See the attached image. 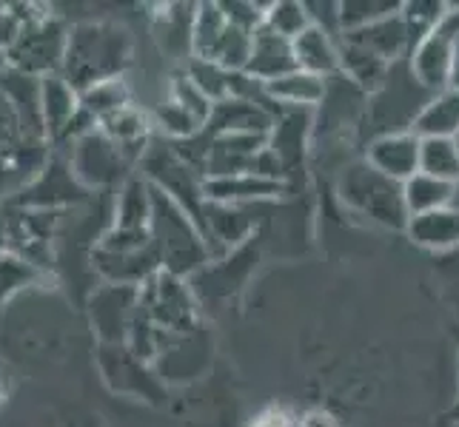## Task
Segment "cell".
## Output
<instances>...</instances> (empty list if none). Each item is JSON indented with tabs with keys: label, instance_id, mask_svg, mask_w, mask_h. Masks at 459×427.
<instances>
[{
	"label": "cell",
	"instance_id": "9c48e42d",
	"mask_svg": "<svg viewBox=\"0 0 459 427\" xmlns=\"http://www.w3.org/2000/svg\"><path fill=\"white\" fill-rule=\"evenodd\" d=\"M255 31L226 18L220 4H197L195 14V60L214 63L226 72H246Z\"/></svg>",
	"mask_w": 459,
	"mask_h": 427
},
{
	"label": "cell",
	"instance_id": "f35d334b",
	"mask_svg": "<svg viewBox=\"0 0 459 427\" xmlns=\"http://www.w3.org/2000/svg\"><path fill=\"white\" fill-rule=\"evenodd\" d=\"M297 427H340V422L328 414V410H308V414H303L297 419Z\"/></svg>",
	"mask_w": 459,
	"mask_h": 427
},
{
	"label": "cell",
	"instance_id": "7402d4cb",
	"mask_svg": "<svg viewBox=\"0 0 459 427\" xmlns=\"http://www.w3.org/2000/svg\"><path fill=\"white\" fill-rule=\"evenodd\" d=\"M297 69V57H294V43L274 35L272 29L260 26L255 31V40H251V55H248V66L246 77H251L255 83L268 86L286 77Z\"/></svg>",
	"mask_w": 459,
	"mask_h": 427
},
{
	"label": "cell",
	"instance_id": "6da1fadb",
	"mask_svg": "<svg viewBox=\"0 0 459 427\" xmlns=\"http://www.w3.org/2000/svg\"><path fill=\"white\" fill-rule=\"evenodd\" d=\"M134 57L132 31L117 21H81L69 29L60 74L86 91L106 81H120Z\"/></svg>",
	"mask_w": 459,
	"mask_h": 427
},
{
	"label": "cell",
	"instance_id": "d6a6232c",
	"mask_svg": "<svg viewBox=\"0 0 459 427\" xmlns=\"http://www.w3.org/2000/svg\"><path fill=\"white\" fill-rule=\"evenodd\" d=\"M263 26L286 40H297L311 26L306 0H274V4H268Z\"/></svg>",
	"mask_w": 459,
	"mask_h": 427
},
{
	"label": "cell",
	"instance_id": "30bf717a",
	"mask_svg": "<svg viewBox=\"0 0 459 427\" xmlns=\"http://www.w3.org/2000/svg\"><path fill=\"white\" fill-rule=\"evenodd\" d=\"M66 160L74 171V177L91 194H112L132 177V160L123 154L117 142L108 140L100 129L74 140L66 151Z\"/></svg>",
	"mask_w": 459,
	"mask_h": 427
},
{
	"label": "cell",
	"instance_id": "f6af8a7d",
	"mask_svg": "<svg viewBox=\"0 0 459 427\" xmlns=\"http://www.w3.org/2000/svg\"><path fill=\"white\" fill-rule=\"evenodd\" d=\"M454 142H456V149H459V134H456V137H454Z\"/></svg>",
	"mask_w": 459,
	"mask_h": 427
},
{
	"label": "cell",
	"instance_id": "60d3db41",
	"mask_svg": "<svg viewBox=\"0 0 459 427\" xmlns=\"http://www.w3.org/2000/svg\"><path fill=\"white\" fill-rule=\"evenodd\" d=\"M451 89L459 91V49H456V60H454V72H451Z\"/></svg>",
	"mask_w": 459,
	"mask_h": 427
},
{
	"label": "cell",
	"instance_id": "603a6c76",
	"mask_svg": "<svg viewBox=\"0 0 459 427\" xmlns=\"http://www.w3.org/2000/svg\"><path fill=\"white\" fill-rule=\"evenodd\" d=\"M328 81L325 77L308 74L303 69H294L291 74L268 83L265 94L280 112H316L325 100Z\"/></svg>",
	"mask_w": 459,
	"mask_h": 427
},
{
	"label": "cell",
	"instance_id": "f546056e",
	"mask_svg": "<svg viewBox=\"0 0 459 427\" xmlns=\"http://www.w3.org/2000/svg\"><path fill=\"white\" fill-rule=\"evenodd\" d=\"M81 106L94 123H103L106 117L117 115L120 108L132 106V91L126 86L123 77L120 81H106V83H98L81 91Z\"/></svg>",
	"mask_w": 459,
	"mask_h": 427
},
{
	"label": "cell",
	"instance_id": "ee69618b",
	"mask_svg": "<svg viewBox=\"0 0 459 427\" xmlns=\"http://www.w3.org/2000/svg\"><path fill=\"white\" fill-rule=\"evenodd\" d=\"M454 205H456V209H459V185H456V197H454Z\"/></svg>",
	"mask_w": 459,
	"mask_h": 427
},
{
	"label": "cell",
	"instance_id": "ab89813d",
	"mask_svg": "<svg viewBox=\"0 0 459 427\" xmlns=\"http://www.w3.org/2000/svg\"><path fill=\"white\" fill-rule=\"evenodd\" d=\"M9 254V211L6 202H0V257Z\"/></svg>",
	"mask_w": 459,
	"mask_h": 427
},
{
	"label": "cell",
	"instance_id": "7a4b0ae2",
	"mask_svg": "<svg viewBox=\"0 0 459 427\" xmlns=\"http://www.w3.org/2000/svg\"><path fill=\"white\" fill-rule=\"evenodd\" d=\"M154 188V185H152ZM152 243L157 251L160 268L174 277L192 279L200 268L212 262V251L195 217L183 205L174 202L160 188H154V211H152Z\"/></svg>",
	"mask_w": 459,
	"mask_h": 427
},
{
	"label": "cell",
	"instance_id": "ffe728a7",
	"mask_svg": "<svg viewBox=\"0 0 459 427\" xmlns=\"http://www.w3.org/2000/svg\"><path fill=\"white\" fill-rule=\"evenodd\" d=\"M205 200L212 202H223V205H248L257 202H272L291 194V185L282 180L272 177H260V174H231V177H212L203 183Z\"/></svg>",
	"mask_w": 459,
	"mask_h": 427
},
{
	"label": "cell",
	"instance_id": "9a60e30c",
	"mask_svg": "<svg viewBox=\"0 0 459 427\" xmlns=\"http://www.w3.org/2000/svg\"><path fill=\"white\" fill-rule=\"evenodd\" d=\"M257 240V236H255ZM255 240H248L246 245H240L237 251H231V254L226 257H220V260H212L205 268H200V271L188 279L192 282V288H195V296H197V303H220V299H231L237 291L243 288L248 274L257 268V257H260V251H257V243Z\"/></svg>",
	"mask_w": 459,
	"mask_h": 427
},
{
	"label": "cell",
	"instance_id": "cb8c5ba5",
	"mask_svg": "<svg viewBox=\"0 0 459 427\" xmlns=\"http://www.w3.org/2000/svg\"><path fill=\"white\" fill-rule=\"evenodd\" d=\"M154 211V188L143 174H132L117 192H115V209L112 223L123 231H149Z\"/></svg>",
	"mask_w": 459,
	"mask_h": 427
},
{
	"label": "cell",
	"instance_id": "484cf974",
	"mask_svg": "<svg viewBox=\"0 0 459 427\" xmlns=\"http://www.w3.org/2000/svg\"><path fill=\"white\" fill-rule=\"evenodd\" d=\"M291 43H294L297 69L325 77V81L340 74V40L334 35H328L325 29L308 26L303 35Z\"/></svg>",
	"mask_w": 459,
	"mask_h": 427
},
{
	"label": "cell",
	"instance_id": "1f68e13d",
	"mask_svg": "<svg viewBox=\"0 0 459 427\" xmlns=\"http://www.w3.org/2000/svg\"><path fill=\"white\" fill-rule=\"evenodd\" d=\"M46 279H49V274L21 257H14V254L0 257V311H4V305L12 303L21 291L31 288V285H40Z\"/></svg>",
	"mask_w": 459,
	"mask_h": 427
},
{
	"label": "cell",
	"instance_id": "8992f818",
	"mask_svg": "<svg viewBox=\"0 0 459 427\" xmlns=\"http://www.w3.org/2000/svg\"><path fill=\"white\" fill-rule=\"evenodd\" d=\"M140 313L146 322L163 337V347L183 334L197 330L200 322V303L195 296L192 282L174 277L169 271L154 274L143 288H140Z\"/></svg>",
	"mask_w": 459,
	"mask_h": 427
},
{
	"label": "cell",
	"instance_id": "8d00e7d4",
	"mask_svg": "<svg viewBox=\"0 0 459 427\" xmlns=\"http://www.w3.org/2000/svg\"><path fill=\"white\" fill-rule=\"evenodd\" d=\"M308 9V18H311V26H320L325 29L328 35H334L337 40L342 38V26H340V4L334 0H314V4H306Z\"/></svg>",
	"mask_w": 459,
	"mask_h": 427
},
{
	"label": "cell",
	"instance_id": "74e56055",
	"mask_svg": "<svg viewBox=\"0 0 459 427\" xmlns=\"http://www.w3.org/2000/svg\"><path fill=\"white\" fill-rule=\"evenodd\" d=\"M251 427H297V419L289 414L286 407L272 405V407H265L255 422H251Z\"/></svg>",
	"mask_w": 459,
	"mask_h": 427
},
{
	"label": "cell",
	"instance_id": "83f0119b",
	"mask_svg": "<svg viewBox=\"0 0 459 427\" xmlns=\"http://www.w3.org/2000/svg\"><path fill=\"white\" fill-rule=\"evenodd\" d=\"M391 69L394 66L385 63L383 57H377L368 49H362V46L340 38V74L345 77V81H351L359 91L374 94L379 86L385 83Z\"/></svg>",
	"mask_w": 459,
	"mask_h": 427
},
{
	"label": "cell",
	"instance_id": "5b68a950",
	"mask_svg": "<svg viewBox=\"0 0 459 427\" xmlns=\"http://www.w3.org/2000/svg\"><path fill=\"white\" fill-rule=\"evenodd\" d=\"M89 265L100 282L132 288H143L154 274L163 271L149 231H123L115 226H108L89 251Z\"/></svg>",
	"mask_w": 459,
	"mask_h": 427
},
{
	"label": "cell",
	"instance_id": "e0dca14e",
	"mask_svg": "<svg viewBox=\"0 0 459 427\" xmlns=\"http://www.w3.org/2000/svg\"><path fill=\"white\" fill-rule=\"evenodd\" d=\"M420 137L414 132H394L379 134L366 142L362 149V160L371 168H377L385 177L405 183L420 171Z\"/></svg>",
	"mask_w": 459,
	"mask_h": 427
},
{
	"label": "cell",
	"instance_id": "f1b7e54d",
	"mask_svg": "<svg viewBox=\"0 0 459 427\" xmlns=\"http://www.w3.org/2000/svg\"><path fill=\"white\" fill-rule=\"evenodd\" d=\"M403 197H405L408 217H420V214H431V211L454 205L456 185L417 171L414 177L403 183Z\"/></svg>",
	"mask_w": 459,
	"mask_h": 427
},
{
	"label": "cell",
	"instance_id": "4316f807",
	"mask_svg": "<svg viewBox=\"0 0 459 427\" xmlns=\"http://www.w3.org/2000/svg\"><path fill=\"white\" fill-rule=\"evenodd\" d=\"M411 132L420 140H454L459 134V91L451 86L434 91L411 125Z\"/></svg>",
	"mask_w": 459,
	"mask_h": 427
},
{
	"label": "cell",
	"instance_id": "7bdbcfd3",
	"mask_svg": "<svg viewBox=\"0 0 459 427\" xmlns=\"http://www.w3.org/2000/svg\"><path fill=\"white\" fill-rule=\"evenodd\" d=\"M448 419H451V422H459V402H456V405L451 407V414H448Z\"/></svg>",
	"mask_w": 459,
	"mask_h": 427
},
{
	"label": "cell",
	"instance_id": "4fadbf2b",
	"mask_svg": "<svg viewBox=\"0 0 459 427\" xmlns=\"http://www.w3.org/2000/svg\"><path fill=\"white\" fill-rule=\"evenodd\" d=\"M140 305V288L132 285H112L100 282L94 285L86 303L89 325L98 334L100 345H126L129 342V330L137 316Z\"/></svg>",
	"mask_w": 459,
	"mask_h": 427
},
{
	"label": "cell",
	"instance_id": "d4e9b609",
	"mask_svg": "<svg viewBox=\"0 0 459 427\" xmlns=\"http://www.w3.org/2000/svg\"><path fill=\"white\" fill-rule=\"evenodd\" d=\"M408 240L417 248L434 251V254H446V251L459 248V209L448 205L431 214H420L408 219Z\"/></svg>",
	"mask_w": 459,
	"mask_h": 427
},
{
	"label": "cell",
	"instance_id": "44dd1931",
	"mask_svg": "<svg viewBox=\"0 0 459 427\" xmlns=\"http://www.w3.org/2000/svg\"><path fill=\"white\" fill-rule=\"evenodd\" d=\"M195 14L197 4H163L157 6L152 21L157 46L171 60H183V66L195 57Z\"/></svg>",
	"mask_w": 459,
	"mask_h": 427
},
{
	"label": "cell",
	"instance_id": "ac0fdd59",
	"mask_svg": "<svg viewBox=\"0 0 459 427\" xmlns=\"http://www.w3.org/2000/svg\"><path fill=\"white\" fill-rule=\"evenodd\" d=\"M81 91H77L63 74L40 77V120L46 140L57 149L66 140L72 123L81 115Z\"/></svg>",
	"mask_w": 459,
	"mask_h": 427
},
{
	"label": "cell",
	"instance_id": "277c9868",
	"mask_svg": "<svg viewBox=\"0 0 459 427\" xmlns=\"http://www.w3.org/2000/svg\"><path fill=\"white\" fill-rule=\"evenodd\" d=\"M52 142L31 134L0 89V202L18 197L52 160Z\"/></svg>",
	"mask_w": 459,
	"mask_h": 427
},
{
	"label": "cell",
	"instance_id": "8fae6325",
	"mask_svg": "<svg viewBox=\"0 0 459 427\" xmlns=\"http://www.w3.org/2000/svg\"><path fill=\"white\" fill-rule=\"evenodd\" d=\"M9 211V254L31 262L40 271L52 274L55 243L66 211H38L23 205L6 202Z\"/></svg>",
	"mask_w": 459,
	"mask_h": 427
},
{
	"label": "cell",
	"instance_id": "d6986e66",
	"mask_svg": "<svg viewBox=\"0 0 459 427\" xmlns=\"http://www.w3.org/2000/svg\"><path fill=\"white\" fill-rule=\"evenodd\" d=\"M342 40H351V43L362 46V49H368L371 55L383 57L385 63H391V66L408 60L411 52H414V46H417V38L411 35V29L403 18V6L397 14H388V18L368 23L362 29H354V31H345Z\"/></svg>",
	"mask_w": 459,
	"mask_h": 427
},
{
	"label": "cell",
	"instance_id": "ba28073f",
	"mask_svg": "<svg viewBox=\"0 0 459 427\" xmlns=\"http://www.w3.org/2000/svg\"><path fill=\"white\" fill-rule=\"evenodd\" d=\"M69 29L57 14L46 9L40 18L29 21L14 43L4 52V69H12L26 77H49L60 74L63 55H66Z\"/></svg>",
	"mask_w": 459,
	"mask_h": 427
},
{
	"label": "cell",
	"instance_id": "836d02e7",
	"mask_svg": "<svg viewBox=\"0 0 459 427\" xmlns=\"http://www.w3.org/2000/svg\"><path fill=\"white\" fill-rule=\"evenodd\" d=\"M400 6L403 4H397V0H342L340 4L342 35L345 31H354V29L383 21V18H388V14H397Z\"/></svg>",
	"mask_w": 459,
	"mask_h": 427
},
{
	"label": "cell",
	"instance_id": "bcb514c9",
	"mask_svg": "<svg viewBox=\"0 0 459 427\" xmlns=\"http://www.w3.org/2000/svg\"><path fill=\"white\" fill-rule=\"evenodd\" d=\"M0 69H4V55H0Z\"/></svg>",
	"mask_w": 459,
	"mask_h": 427
},
{
	"label": "cell",
	"instance_id": "7c38bea8",
	"mask_svg": "<svg viewBox=\"0 0 459 427\" xmlns=\"http://www.w3.org/2000/svg\"><path fill=\"white\" fill-rule=\"evenodd\" d=\"M91 200V192L81 185L74 177V171L66 160V154L55 151L46 168L31 180L18 197L6 202L23 205V209H38V211H69Z\"/></svg>",
	"mask_w": 459,
	"mask_h": 427
},
{
	"label": "cell",
	"instance_id": "b9f144b4",
	"mask_svg": "<svg viewBox=\"0 0 459 427\" xmlns=\"http://www.w3.org/2000/svg\"><path fill=\"white\" fill-rule=\"evenodd\" d=\"M6 373L4 371H0V402H6Z\"/></svg>",
	"mask_w": 459,
	"mask_h": 427
},
{
	"label": "cell",
	"instance_id": "3957f363",
	"mask_svg": "<svg viewBox=\"0 0 459 427\" xmlns=\"http://www.w3.org/2000/svg\"><path fill=\"white\" fill-rule=\"evenodd\" d=\"M337 197L354 217L379 226L385 231L408 228V209L403 197V183L371 168L362 157L345 163L337 174Z\"/></svg>",
	"mask_w": 459,
	"mask_h": 427
},
{
	"label": "cell",
	"instance_id": "e575fe53",
	"mask_svg": "<svg viewBox=\"0 0 459 427\" xmlns=\"http://www.w3.org/2000/svg\"><path fill=\"white\" fill-rule=\"evenodd\" d=\"M169 100H174L178 103L183 112H188L192 115L203 129L209 125V120H212V112H214V103L205 98V94L197 89V83L188 77L186 72H178L171 77V86H169Z\"/></svg>",
	"mask_w": 459,
	"mask_h": 427
},
{
	"label": "cell",
	"instance_id": "52a82bcc",
	"mask_svg": "<svg viewBox=\"0 0 459 427\" xmlns=\"http://www.w3.org/2000/svg\"><path fill=\"white\" fill-rule=\"evenodd\" d=\"M431 91H425L417 77L411 74L408 60L397 63L385 77V83L379 86L374 94H368V106H366V129L371 125L368 140L379 134H394V132H411L417 115L422 112V106L429 103Z\"/></svg>",
	"mask_w": 459,
	"mask_h": 427
},
{
	"label": "cell",
	"instance_id": "5bb4252c",
	"mask_svg": "<svg viewBox=\"0 0 459 427\" xmlns=\"http://www.w3.org/2000/svg\"><path fill=\"white\" fill-rule=\"evenodd\" d=\"M98 365L108 382V388L126 393V397H140L146 402H163L166 385L157 376L149 362L137 359L126 345H100L98 347Z\"/></svg>",
	"mask_w": 459,
	"mask_h": 427
},
{
	"label": "cell",
	"instance_id": "4dcf8cb0",
	"mask_svg": "<svg viewBox=\"0 0 459 427\" xmlns=\"http://www.w3.org/2000/svg\"><path fill=\"white\" fill-rule=\"evenodd\" d=\"M420 171L429 177L459 185V149L454 140H422Z\"/></svg>",
	"mask_w": 459,
	"mask_h": 427
},
{
	"label": "cell",
	"instance_id": "2e32d148",
	"mask_svg": "<svg viewBox=\"0 0 459 427\" xmlns=\"http://www.w3.org/2000/svg\"><path fill=\"white\" fill-rule=\"evenodd\" d=\"M212 362V339L200 325L192 334L174 337L154 362L157 376L166 382H192Z\"/></svg>",
	"mask_w": 459,
	"mask_h": 427
},
{
	"label": "cell",
	"instance_id": "d590c367",
	"mask_svg": "<svg viewBox=\"0 0 459 427\" xmlns=\"http://www.w3.org/2000/svg\"><path fill=\"white\" fill-rule=\"evenodd\" d=\"M446 12H448L446 0H408V4H403V18L411 29V35L417 38V43L437 29Z\"/></svg>",
	"mask_w": 459,
	"mask_h": 427
}]
</instances>
